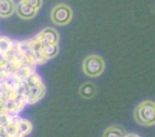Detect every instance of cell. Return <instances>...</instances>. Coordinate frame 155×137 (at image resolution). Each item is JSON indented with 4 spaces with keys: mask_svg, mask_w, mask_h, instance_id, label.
Wrapping results in <instances>:
<instances>
[{
    "mask_svg": "<svg viewBox=\"0 0 155 137\" xmlns=\"http://www.w3.org/2000/svg\"><path fill=\"white\" fill-rule=\"evenodd\" d=\"M125 135L126 132L124 128L118 125H111L108 127L103 133V136L104 137H121Z\"/></svg>",
    "mask_w": 155,
    "mask_h": 137,
    "instance_id": "obj_10",
    "label": "cell"
},
{
    "mask_svg": "<svg viewBox=\"0 0 155 137\" xmlns=\"http://www.w3.org/2000/svg\"><path fill=\"white\" fill-rule=\"evenodd\" d=\"M46 85L34 67L1 73V115H19L46 95Z\"/></svg>",
    "mask_w": 155,
    "mask_h": 137,
    "instance_id": "obj_1",
    "label": "cell"
},
{
    "mask_svg": "<svg viewBox=\"0 0 155 137\" xmlns=\"http://www.w3.org/2000/svg\"><path fill=\"white\" fill-rule=\"evenodd\" d=\"M42 5L43 0H19L15 12L19 18L29 20L37 15Z\"/></svg>",
    "mask_w": 155,
    "mask_h": 137,
    "instance_id": "obj_7",
    "label": "cell"
},
{
    "mask_svg": "<svg viewBox=\"0 0 155 137\" xmlns=\"http://www.w3.org/2000/svg\"><path fill=\"white\" fill-rule=\"evenodd\" d=\"M32 125L19 115H1V135L8 137H22L29 135Z\"/></svg>",
    "mask_w": 155,
    "mask_h": 137,
    "instance_id": "obj_3",
    "label": "cell"
},
{
    "mask_svg": "<svg viewBox=\"0 0 155 137\" xmlns=\"http://www.w3.org/2000/svg\"><path fill=\"white\" fill-rule=\"evenodd\" d=\"M134 118L138 125L150 127L155 125V101L144 100L137 105Z\"/></svg>",
    "mask_w": 155,
    "mask_h": 137,
    "instance_id": "obj_4",
    "label": "cell"
},
{
    "mask_svg": "<svg viewBox=\"0 0 155 137\" xmlns=\"http://www.w3.org/2000/svg\"><path fill=\"white\" fill-rule=\"evenodd\" d=\"M60 35L53 27H46L23 40H13L12 48L19 58L32 67L44 64L58 55Z\"/></svg>",
    "mask_w": 155,
    "mask_h": 137,
    "instance_id": "obj_2",
    "label": "cell"
},
{
    "mask_svg": "<svg viewBox=\"0 0 155 137\" xmlns=\"http://www.w3.org/2000/svg\"><path fill=\"white\" fill-rule=\"evenodd\" d=\"M16 11V5L13 0H0V15L5 19L12 16Z\"/></svg>",
    "mask_w": 155,
    "mask_h": 137,
    "instance_id": "obj_9",
    "label": "cell"
},
{
    "mask_svg": "<svg viewBox=\"0 0 155 137\" xmlns=\"http://www.w3.org/2000/svg\"><path fill=\"white\" fill-rule=\"evenodd\" d=\"M73 17V11L71 7L66 3H59L55 5L50 12L51 21L59 26H67Z\"/></svg>",
    "mask_w": 155,
    "mask_h": 137,
    "instance_id": "obj_6",
    "label": "cell"
},
{
    "mask_svg": "<svg viewBox=\"0 0 155 137\" xmlns=\"http://www.w3.org/2000/svg\"><path fill=\"white\" fill-rule=\"evenodd\" d=\"M97 93V87L93 82L87 81L79 87V94L84 99H91L94 98Z\"/></svg>",
    "mask_w": 155,
    "mask_h": 137,
    "instance_id": "obj_8",
    "label": "cell"
},
{
    "mask_svg": "<svg viewBox=\"0 0 155 137\" xmlns=\"http://www.w3.org/2000/svg\"><path fill=\"white\" fill-rule=\"evenodd\" d=\"M106 63L102 57L97 54H90L84 58L82 69L86 76L97 77L102 75L105 70Z\"/></svg>",
    "mask_w": 155,
    "mask_h": 137,
    "instance_id": "obj_5",
    "label": "cell"
}]
</instances>
